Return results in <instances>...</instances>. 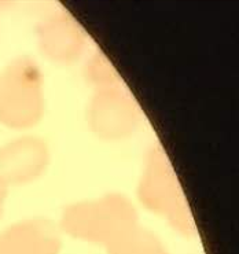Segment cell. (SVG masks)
Wrapping results in <instances>:
<instances>
[{
	"label": "cell",
	"mask_w": 239,
	"mask_h": 254,
	"mask_svg": "<svg viewBox=\"0 0 239 254\" xmlns=\"http://www.w3.org/2000/svg\"><path fill=\"white\" fill-rule=\"evenodd\" d=\"M7 189H8V186L6 184V182L0 178V217H1L3 210H4V203H6L7 198Z\"/></svg>",
	"instance_id": "9c48e42d"
},
{
	"label": "cell",
	"mask_w": 239,
	"mask_h": 254,
	"mask_svg": "<svg viewBox=\"0 0 239 254\" xmlns=\"http://www.w3.org/2000/svg\"><path fill=\"white\" fill-rule=\"evenodd\" d=\"M91 130L106 140H119L129 136L138 127L139 112L126 92L116 87L99 88L88 106Z\"/></svg>",
	"instance_id": "277c9868"
},
{
	"label": "cell",
	"mask_w": 239,
	"mask_h": 254,
	"mask_svg": "<svg viewBox=\"0 0 239 254\" xmlns=\"http://www.w3.org/2000/svg\"><path fill=\"white\" fill-rule=\"evenodd\" d=\"M60 228L48 220H24L0 232V254H60Z\"/></svg>",
	"instance_id": "8992f818"
},
{
	"label": "cell",
	"mask_w": 239,
	"mask_h": 254,
	"mask_svg": "<svg viewBox=\"0 0 239 254\" xmlns=\"http://www.w3.org/2000/svg\"><path fill=\"white\" fill-rule=\"evenodd\" d=\"M44 84L40 67L21 57L0 73V123L14 129H28L44 114Z\"/></svg>",
	"instance_id": "7a4b0ae2"
},
{
	"label": "cell",
	"mask_w": 239,
	"mask_h": 254,
	"mask_svg": "<svg viewBox=\"0 0 239 254\" xmlns=\"http://www.w3.org/2000/svg\"><path fill=\"white\" fill-rule=\"evenodd\" d=\"M106 249L108 254H169L154 234L138 225L110 243Z\"/></svg>",
	"instance_id": "ba28073f"
},
{
	"label": "cell",
	"mask_w": 239,
	"mask_h": 254,
	"mask_svg": "<svg viewBox=\"0 0 239 254\" xmlns=\"http://www.w3.org/2000/svg\"><path fill=\"white\" fill-rule=\"evenodd\" d=\"M139 196L144 206L165 217L169 224L184 235L192 234V217L181 196L169 162L160 148L151 150L146 160L139 184Z\"/></svg>",
	"instance_id": "3957f363"
},
{
	"label": "cell",
	"mask_w": 239,
	"mask_h": 254,
	"mask_svg": "<svg viewBox=\"0 0 239 254\" xmlns=\"http://www.w3.org/2000/svg\"><path fill=\"white\" fill-rule=\"evenodd\" d=\"M50 148L40 137L19 136L0 148V178L7 186L35 182L47 171Z\"/></svg>",
	"instance_id": "5b68a950"
},
{
	"label": "cell",
	"mask_w": 239,
	"mask_h": 254,
	"mask_svg": "<svg viewBox=\"0 0 239 254\" xmlns=\"http://www.w3.org/2000/svg\"><path fill=\"white\" fill-rule=\"evenodd\" d=\"M37 40L43 54L58 64H72L84 48V35L72 17L55 14L40 24Z\"/></svg>",
	"instance_id": "52a82bcc"
},
{
	"label": "cell",
	"mask_w": 239,
	"mask_h": 254,
	"mask_svg": "<svg viewBox=\"0 0 239 254\" xmlns=\"http://www.w3.org/2000/svg\"><path fill=\"white\" fill-rule=\"evenodd\" d=\"M136 225L135 207L120 194L69 205L60 220V228L70 237L106 248Z\"/></svg>",
	"instance_id": "6da1fadb"
}]
</instances>
